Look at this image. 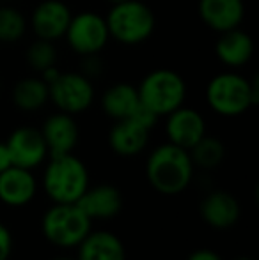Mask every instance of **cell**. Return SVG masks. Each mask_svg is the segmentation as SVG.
<instances>
[{
	"label": "cell",
	"instance_id": "1",
	"mask_svg": "<svg viewBox=\"0 0 259 260\" xmlns=\"http://www.w3.org/2000/svg\"><path fill=\"white\" fill-rule=\"evenodd\" d=\"M148 177L160 193L176 195L187 188L192 179V157L174 144L162 145L149 157Z\"/></svg>",
	"mask_w": 259,
	"mask_h": 260
},
{
	"label": "cell",
	"instance_id": "2",
	"mask_svg": "<svg viewBox=\"0 0 259 260\" xmlns=\"http://www.w3.org/2000/svg\"><path fill=\"white\" fill-rule=\"evenodd\" d=\"M208 103L220 115H240L259 101L257 80L247 78L233 73L215 76L206 90Z\"/></svg>",
	"mask_w": 259,
	"mask_h": 260
},
{
	"label": "cell",
	"instance_id": "3",
	"mask_svg": "<svg viewBox=\"0 0 259 260\" xmlns=\"http://www.w3.org/2000/svg\"><path fill=\"white\" fill-rule=\"evenodd\" d=\"M105 21L108 34L123 45H138L155 30V14L138 0L114 4Z\"/></svg>",
	"mask_w": 259,
	"mask_h": 260
},
{
	"label": "cell",
	"instance_id": "4",
	"mask_svg": "<svg viewBox=\"0 0 259 260\" xmlns=\"http://www.w3.org/2000/svg\"><path fill=\"white\" fill-rule=\"evenodd\" d=\"M138 100L156 115H169L180 108L187 94L185 82L176 71L156 69L151 71L138 87Z\"/></svg>",
	"mask_w": 259,
	"mask_h": 260
},
{
	"label": "cell",
	"instance_id": "5",
	"mask_svg": "<svg viewBox=\"0 0 259 260\" xmlns=\"http://www.w3.org/2000/svg\"><path fill=\"white\" fill-rule=\"evenodd\" d=\"M45 174V188L59 204H75L87 189V170L71 154L52 156Z\"/></svg>",
	"mask_w": 259,
	"mask_h": 260
},
{
	"label": "cell",
	"instance_id": "6",
	"mask_svg": "<svg viewBox=\"0 0 259 260\" xmlns=\"http://www.w3.org/2000/svg\"><path fill=\"white\" fill-rule=\"evenodd\" d=\"M91 219L76 204H59L43 219L45 236L59 246H75L89 236Z\"/></svg>",
	"mask_w": 259,
	"mask_h": 260
},
{
	"label": "cell",
	"instance_id": "7",
	"mask_svg": "<svg viewBox=\"0 0 259 260\" xmlns=\"http://www.w3.org/2000/svg\"><path fill=\"white\" fill-rule=\"evenodd\" d=\"M64 36L68 38L69 46L85 57L101 52L110 38L105 18L96 13H80L71 16Z\"/></svg>",
	"mask_w": 259,
	"mask_h": 260
},
{
	"label": "cell",
	"instance_id": "8",
	"mask_svg": "<svg viewBox=\"0 0 259 260\" xmlns=\"http://www.w3.org/2000/svg\"><path fill=\"white\" fill-rule=\"evenodd\" d=\"M52 101L64 113H80L93 103L94 89L89 78L80 73H61L48 85Z\"/></svg>",
	"mask_w": 259,
	"mask_h": 260
},
{
	"label": "cell",
	"instance_id": "9",
	"mask_svg": "<svg viewBox=\"0 0 259 260\" xmlns=\"http://www.w3.org/2000/svg\"><path fill=\"white\" fill-rule=\"evenodd\" d=\"M7 151L13 167L28 168L39 165L46 156V142L43 133L34 127H20L7 140Z\"/></svg>",
	"mask_w": 259,
	"mask_h": 260
},
{
	"label": "cell",
	"instance_id": "10",
	"mask_svg": "<svg viewBox=\"0 0 259 260\" xmlns=\"http://www.w3.org/2000/svg\"><path fill=\"white\" fill-rule=\"evenodd\" d=\"M71 21V11L61 0H45L32 13V28L39 39L55 41L63 38Z\"/></svg>",
	"mask_w": 259,
	"mask_h": 260
},
{
	"label": "cell",
	"instance_id": "11",
	"mask_svg": "<svg viewBox=\"0 0 259 260\" xmlns=\"http://www.w3.org/2000/svg\"><path fill=\"white\" fill-rule=\"evenodd\" d=\"M204 129H206L204 119L195 110L180 106L169 113L167 135L170 138V144L178 145L185 151L192 149L204 137Z\"/></svg>",
	"mask_w": 259,
	"mask_h": 260
},
{
	"label": "cell",
	"instance_id": "12",
	"mask_svg": "<svg viewBox=\"0 0 259 260\" xmlns=\"http://www.w3.org/2000/svg\"><path fill=\"white\" fill-rule=\"evenodd\" d=\"M242 0H199V16L210 28L225 32L238 28L243 20Z\"/></svg>",
	"mask_w": 259,
	"mask_h": 260
},
{
	"label": "cell",
	"instance_id": "13",
	"mask_svg": "<svg viewBox=\"0 0 259 260\" xmlns=\"http://www.w3.org/2000/svg\"><path fill=\"white\" fill-rule=\"evenodd\" d=\"M43 138L46 142V149H50L52 156L69 154L78 140V127L69 113H57L45 122Z\"/></svg>",
	"mask_w": 259,
	"mask_h": 260
},
{
	"label": "cell",
	"instance_id": "14",
	"mask_svg": "<svg viewBox=\"0 0 259 260\" xmlns=\"http://www.w3.org/2000/svg\"><path fill=\"white\" fill-rule=\"evenodd\" d=\"M36 182L28 170L9 167L0 172V199L9 206H23L34 197Z\"/></svg>",
	"mask_w": 259,
	"mask_h": 260
},
{
	"label": "cell",
	"instance_id": "15",
	"mask_svg": "<svg viewBox=\"0 0 259 260\" xmlns=\"http://www.w3.org/2000/svg\"><path fill=\"white\" fill-rule=\"evenodd\" d=\"M217 55L225 66L231 68H240L247 64L254 53V43L252 38L238 28L220 32V38L217 41Z\"/></svg>",
	"mask_w": 259,
	"mask_h": 260
},
{
	"label": "cell",
	"instance_id": "16",
	"mask_svg": "<svg viewBox=\"0 0 259 260\" xmlns=\"http://www.w3.org/2000/svg\"><path fill=\"white\" fill-rule=\"evenodd\" d=\"M75 204L89 219L110 218V216L118 214L121 209V195L112 186H100L91 191L85 189Z\"/></svg>",
	"mask_w": 259,
	"mask_h": 260
},
{
	"label": "cell",
	"instance_id": "17",
	"mask_svg": "<svg viewBox=\"0 0 259 260\" xmlns=\"http://www.w3.org/2000/svg\"><path fill=\"white\" fill-rule=\"evenodd\" d=\"M149 129L133 119L118 120L110 131V145L118 154L135 156L148 144Z\"/></svg>",
	"mask_w": 259,
	"mask_h": 260
},
{
	"label": "cell",
	"instance_id": "18",
	"mask_svg": "<svg viewBox=\"0 0 259 260\" xmlns=\"http://www.w3.org/2000/svg\"><path fill=\"white\" fill-rule=\"evenodd\" d=\"M200 212H203V218L206 219L208 225L215 226V229H227L236 223L240 216V207L231 195L224 191H217L204 199Z\"/></svg>",
	"mask_w": 259,
	"mask_h": 260
},
{
	"label": "cell",
	"instance_id": "19",
	"mask_svg": "<svg viewBox=\"0 0 259 260\" xmlns=\"http://www.w3.org/2000/svg\"><path fill=\"white\" fill-rule=\"evenodd\" d=\"M103 110L114 119H130L140 106L138 90L130 83H116L103 94Z\"/></svg>",
	"mask_w": 259,
	"mask_h": 260
},
{
	"label": "cell",
	"instance_id": "20",
	"mask_svg": "<svg viewBox=\"0 0 259 260\" xmlns=\"http://www.w3.org/2000/svg\"><path fill=\"white\" fill-rule=\"evenodd\" d=\"M78 260H125L121 241L108 232H98L82 241Z\"/></svg>",
	"mask_w": 259,
	"mask_h": 260
},
{
	"label": "cell",
	"instance_id": "21",
	"mask_svg": "<svg viewBox=\"0 0 259 260\" xmlns=\"http://www.w3.org/2000/svg\"><path fill=\"white\" fill-rule=\"evenodd\" d=\"M48 85L41 78H23L14 85L13 101L25 112L41 108L48 101Z\"/></svg>",
	"mask_w": 259,
	"mask_h": 260
},
{
	"label": "cell",
	"instance_id": "22",
	"mask_svg": "<svg viewBox=\"0 0 259 260\" xmlns=\"http://www.w3.org/2000/svg\"><path fill=\"white\" fill-rule=\"evenodd\" d=\"M27 21L20 11L13 7H0V41L14 43L25 34Z\"/></svg>",
	"mask_w": 259,
	"mask_h": 260
},
{
	"label": "cell",
	"instance_id": "23",
	"mask_svg": "<svg viewBox=\"0 0 259 260\" xmlns=\"http://www.w3.org/2000/svg\"><path fill=\"white\" fill-rule=\"evenodd\" d=\"M224 157V145L217 138L203 137L192 147V159L204 168H213Z\"/></svg>",
	"mask_w": 259,
	"mask_h": 260
},
{
	"label": "cell",
	"instance_id": "24",
	"mask_svg": "<svg viewBox=\"0 0 259 260\" xmlns=\"http://www.w3.org/2000/svg\"><path fill=\"white\" fill-rule=\"evenodd\" d=\"M27 60L38 71H46L50 68H55L57 64V50L52 45V41L46 39H39L36 43H32L27 50Z\"/></svg>",
	"mask_w": 259,
	"mask_h": 260
},
{
	"label": "cell",
	"instance_id": "25",
	"mask_svg": "<svg viewBox=\"0 0 259 260\" xmlns=\"http://www.w3.org/2000/svg\"><path fill=\"white\" fill-rule=\"evenodd\" d=\"M11 234L4 225H0V260H7L11 253Z\"/></svg>",
	"mask_w": 259,
	"mask_h": 260
},
{
	"label": "cell",
	"instance_id": "26",
	"mask_svg": "<svg viewBox=\"0 0 259 260\" xmlns=\"http://www.w3.org/2000/svg\"><path fill=\"white\" fill-rule=\"evenodd\" d=\"M9 167H13V163H11V156H9V151H7V145L0 144V172L7 170Z\"/></svg>",
	"mask_w": 259,
	"mask_h": 260
},
{
	"label": "cell",
	"instance_id": "27",
	"mask_svg": "<svg viewBox=\"0 0 259 260\" xmlns=\"http://www.w3.org/2000/svg\"><path fill=\"white\" fill-rule=\"evenodd\" d=\"M188 260H220V257H218L217 253H213V251L200 250V251H195V253H192Z\"/></svg>",
	"mask_w": 259,
	"mask_h": 260
},
{
	"label": "cell",
	"instance_id": "28",
	"mask_svg": "<svg viewBox=\"0 0 259 260\" xmlns=\"http://www.w3.org/2000/svg\"><path fill=\"white\" fill-rule=\"evenodd\" d=\"M112 4H119V2H125V0H110Z\"/></svg>",
	"mask_w": 259,
	"mask_h": 260
},
{
	"label": "cell",
	"instance_id": "29",
	"mask_svg": "<svg viewBox=\"0 0 259 260\" xmlns=\"http://www.w3.org/2000/svg\"><path fill=\"white\" fill-rule=\"evenodd\" d=\"M238 260H250V258H238Z\"/></svg>",
	"mask_w": 259,
	"mask_h": 260
},
{
	"label": "cell",
	"instance_id": "30",
	"mask_svg": "<svg viewBox=\"0 0 259 260\" xmlns=\"http://www.w3.org/2000/svg\"><path fill=\"white\" fill-rule=\"evenodd\" d=\"M61 260H71V258H61Z\"/></svg>",
	"mask_w": 259,
	"mask_h": 260
}]
</instances>
